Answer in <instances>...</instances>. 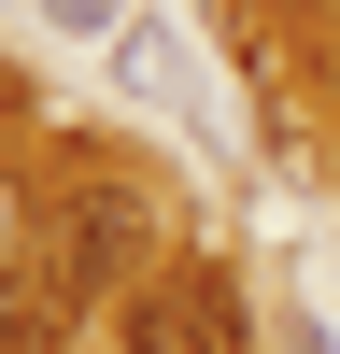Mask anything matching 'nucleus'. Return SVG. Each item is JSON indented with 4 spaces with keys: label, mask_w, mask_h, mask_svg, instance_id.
<instances>
[{
    "label": "nucleus",
    "mask_w": 340,
    "mask_h": 354,
    "mask_svg": "<svg viewBox=\"0 0 340 354\" xmlns=\"http://www.w3.org/2000/svg\"><path fill=\"white\" fill-rule=\"evenodd\" d=\"M113 340L128 354H255V312L213 255H156V270L113 298Z\"/></svg>",
    "instance_id": "obj_1"
},
{
    "label": "nucleus",
    "mask_w": 340,
    "mask_h": 354,
    "mask_svg": "<svg viewBox=\"0 0 340 354\" xmlns=\"http://www.w3.org/2000/svg\"><path fill=\"white\" fill-rule=\"evenodd\" d=\"M28 227H43V213H28L15 185H0V270H15V241H28Z\"/></svg>",
    "instance_id": "obj_2"
},
{
    "label": "nucleus",
    "mask_w": 340,
    "mask_h": 354,
    "mask_svg": "<svg viewBox=\"0 0 340 354\" xmlns=\"http://www.w3.org/2000/svg\"><path fill=\"white\" fill-rule=\"evenodd\" d=\"M57 28H113V0H57Z\"/></svg>",
    "instance_id": "obj_3"
}]
</instances>
